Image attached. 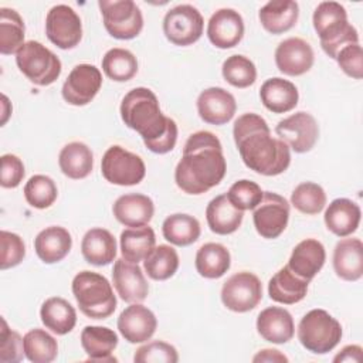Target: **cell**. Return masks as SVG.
<instances>
[{
  "instance_id": "obj_25",
  "label": "cell",
  "mask_w": 363,
  "mask_h": 363,
  "mask_svg": "<svg viewBox=\"0 0 363 363\" xmlns=\"http://www.w3.org/2000/svg\"><path fill=\"white\" fill-rule=\"evenodd\" d=\"M72 247V238L67 228L51 225L41 230L34 238V250L44 264L62 261Z\"/></svg>"
},
{
  "instance_id": "obj_51",
  "label": "cell",
  "mask_w": 363,
  "mask_h": 363,
  "mask_svg": "<svg viewBox=\"0 0 363 363\" xmlns=\"http://www.w3.org/2000/svg\"><path fill=\"white\" fill-rule=\"evenodd\" d=\"M362 360H363V349L359 345H347L333 357L335 363H342V362L359 363Z\"/></svg>"
},
{
  "instance_id": "obj_4",
  "label": "cell",
  "mask_w": 363,
  "mask_h": 363,
  "mask_svg": "<svg viewBox=\"0 0 363 363\" xmlns=\"http://www.w3.org/2000/svg\"><path fill=\"white\" fill-rule=\"evenodd\" d=\"M312 23L322 50L333 60L343 47L359 43L357 30L347 21L346 9L337 1L319 3Z\"/></svg>"
},
{
  "instance_id": "obj_43",
  "label": "cell",
  "mask_w": 363,
  "mask_h": 363,
  "mask_svg": "<svg viewBox=\"0 0 363 363\" xmlns=\"http://www.w3.org/2000/svg\"><path fill=\"white\" fill-rule=\"evenodd\" d=\"M223 78L235 88H248L257 79L254 62L241 54L230 55L221 67Z\"/></svg>"
},
{
  "instance_id": "obj_31",
  "label": "cell",
  "mask_w": 363,
  "mask_h": 363,
  "mask_svg": "<svg viewBox=\"0 0 363 363\" xmlns=\"http://www.w3.org/2000/svg\"><path fill=\"white\" fill-rule=\"evenodd\" d=\"M308 284L309 281L299 278L285 265L269 279L268 295L278 303L294 305L306 296Z\"/></svg>"
},
{
  "instance_id": "obj_37",
  "label": "cell",
  "mask_w": 363,
  "mask_h": 363,
  "mask_svg": "<svg viewBox=\"0 0 363 363\" xmlns=\"http://www.w3.org/2000/svg\"><path fill=\"white\" fill-rule=\"evenodd\" d=\"M162 233L166 241L177 247H187L196 242L201 228L196 217L184 213H176L164 218Z\"/></svg>"
},
{
  "instance_id": "obj_10",
  "label": "cell",
  "mask_w": 363,
  "mask_h": 363,
  "mask_svg": "<svg viewBox=\"0 0 363 363\" xmlns=\"http://www.w3.org/2000/svg\"><path fill=\"white\" fill-rule=\"evenodd\" d=\"M203 28V16L191 4L176 6L163 18V33L174 45L186 47L194 44L201 37Z\"/></svg>"
},
{
  "instance_id": "obj_28",
  "label": "cell",
  "mask_w": 363,
  "mask_h": 363,
  "mask_svg": "<svg viewBox=\"0 0 363 363\" xmlns=\"http://www.w3.org/2000/svg\"><path fill=\"white\" fill-rule=\"evenodd\" d=\"M81 252L88 264L95 267L109 265L116 257V240L105 228H91L82 237Z\"/></svg>"
},
{
  "instance_id": "obj_38",
  "label": "cell",
  "mask_w": 363,
  "mask_h": 363,
  "mask_svg": "<svg viewBox=\"0 0 363 363\" xmlns=\"http://www.w3.org/2000/svg\"><path fill=\"white\" fill-rule=\"evenodd\" d=\"M26 27L21 16L7 7L0 9V52L3 55L17 54L24 44Z\"/></svg>"
},
{
  "instance_id": "obj_27",
  "label": "cell",
  "mask_w": 363,
  "mask_h": 363,
  "mask_svg": "<svg viewBox=\"0 0 363 363\" xmlns=\"http://www.w3.org/2000/svg\"><path fill=\"white\" fill-rule=\"evenodd\" d=\"M259 98L262 105L272 113H285L298 105L299 92L291 81L274 77L261 85Z\"/></svg>"
},
{
  "instance_id": "obj_1",
  "label": "cell",
  "mask_w": 363,
  "mask_h": 363,
  "mask_svg": "<svg viewBox=\"0 0 363 363\" xmlns=\"http://www.w3.org/2000/svg\"><path fill=\"white\" fill-rule=\"evenodd\" d=\"M225 172L220 139L208 130H199L184 143L182 159L174 169V182L187 194H203L217 186Z\"/></svg>"
},
{
  "instance_id": "obj_19",
  "label": "cell",
  "mask_w": 363,
  "mask_h": 363,
  "mask_svg": "<svg viewBox=\"0 0 363 363\" xmlns=\"http://www.w3.org/2000/svg\"><path fill=\"white\" fill-rule=\"evenodd\" d=\"M207 37L210 43L221 50L233 48L244 37V20L233 9H220L208 20Z\"/></svg>"
},
{
  "instance_id": "obj_12",
  "label": "cell",
  "mask_w": 363,
  "mask_h": 363,
  "mask_svg": "<svg viewBox=\"0 0 363 363\" xmlns=\"http://www.w3.org/2000/svg\"><path fill=\"white\" fill-rule=\"evenodd\" d=\"M47 38L61 50L77 47L82 38V23L77 11L67 4L50 9L45 17Z\"/></svg>"
},
{
  "instance_id": "obj_45",
  "label": "cell",
  "mask_w": 363,
  "mask_h": 363,
  "mask_svg": "<svg viewBox=\"0 0 363 363\" xmlns=\"http://www.w3.org/2000/svg\"><path fill=\"white\" fill-rule=\"evenodd\" d=\"M225 194L230 203L235 208L245 211V210H254L259 204L264 191L255 182L242 179L235 182Z\"/></svg>"
},
{
  "instance_id": "obj_30",
  "label": "cell",
  "mask_w": 363,
  "mask_h": 363,
  "mask_svg": "<svg viewBox=\"0 0 363 363\" xmlns=\"http://www.w3.org/2000/svg\"><path fill=\"white\" fill-rule=\"evenodd\" d=\"M299 17V6L294 0H271L259 9L261 26L271 34H282L291 30Z\"/></svg>"
},
{
  "instance_id": "obj_46",
  "label": "cell",
  "mask_w": 363,
  "mask_h": 363,
  "mask_svg": "<svg viewBox=\"0 0 363 363\" xmlns=\"http://www.w3.org/2000/svg\"><path fill=\"white\" fill-rule=\"evenodd\" d=\"M177 360L176 347L163 340H152L142 345L133 356L135 363H176Z\"/></svg>"
},
{
  "instance_id": "obj_49",
  "label": "cell",
  "mask_w": 363,
  "mask_h": 363,
  "mask_svg": "<svg viewBox=\"0 0 363 363\" xmlns=\"http://www.w3.org/2000/svg\"><path fill=\"white\" fill-rule=\"evenodd\" d=\"M336 62L340 67V69L350 78L362 79L363 77V51L362 45L357 44H349L343 47L337 55Z\"/></svg>"
},
{
  "instance_id": "obj_22",
  "label": "cell",
  "mask_w": 363,
  "mask_h": 363,
  "mask_svg": "<svg viewBox=\"0 0 363 363\" xmlns=\"http://www.w3.org/2000/svg\"><path fill=\"white\" fill-rule=\"evenodd\" d=\"M259 336L271 343L282 345L289 342L295 333L292 315L281 306H269L259 312L257 318Z\"/></svg>"
},
{
  "instance_id": "obj_39",
  "label": "cell",
  "mask_w": 363,
  "mask_h": 363,
  "mask_svg": "<svg viewBox=\"0 0 363 363\" xmlns=\"http://www.w3.org/2000/svg\"><path fill=\"white\" fill-rule=\"evenodd\" d=\"M179 268L177 251L167 245L160 244L152 250V252L143 259V269L147 277L155 281H166L172 278Z\"/></svg>"
},
{
  "instance_id": "obj_13",
  "label": "cell",
  "mask_w": 363,
  "mask_h": 363,
  "mask_svg": "<svg viewBox=\"0 0 363 363\" xmlns=\"http://www.w3.org/2000/svg\"><path fill=\"white\" fill-rule=\"evenodd\" d=\"M252 221L257 233L262 238H277L288 225L289 203L277 193L264 191L259 204L254 208Z\"/></svg>"
},
{
  "instance_id": "obj_52",
  "label": "cell",
  "mask_w": 363,
  "mask_h": 363,
  "mask_svg": "<svg viewBox=\"0 0 363 363\" xmlns=\"http://www.w3.org/2000/svg\"><path fill=\"white\" fill-rule=\"evenodd\" d=\"M254 363H261V362H268V363H286L288 357L285 354H282L279 350L277 349H262L259 350L254 357H252Z\"/></svg>"
},
{
  "instance_id": "obj_34",
  "label": "cell",
  "mask_w": 363,
  "mask_h": 363,
  "mask_svg": "<svg viewBox=\"0 0 363 363\" xmlns=\"http://www.w3.org/2000/svg\"><path fill=\"white\" fill-rule=\"evenodd\" d=\"M121 254L129 262L143 261L155 248V231L149 225L129 227L121 233Z\"/></svg>"
},
{
  "instance_id": "obj_24",
  "label": "cell",
  "mask_w": 363,
  "mask_h": 363,
  "mask_svg": "<svg viewBox=\"0 0 363 363\" xmlns=\"http://www.w3.org/2000/svg\"><path fill=\"white\" fill-rule=\"evenodd\" d=\"M362 211L357 203L350 199H335L330 201L328 208L325 210V225L326 228L337 235V237H347L353 234L359 224H360Z\"/></svg>"
},
{
  "instance_id": "obj_17",
  "label": "cell",
  "mask_w": 363,
  "mask_h": 363,
  "mask_svg": "<svg viewBox=\"0 0 363 363\" xmlns=\"http://www.w3.org/2000/svg\"><path fill=\"white\" fill-rule=\"evenodd\" d=\"M112 281L121 299L128 303H140L149 294V285L142 268L123 258L115 261Z\"/></svg>"
},
{
  "instance_id": "obj_14",
  "label": "cell",
  "mask_w": 363,
  "mask_h": 363,
  "mask_svg": "<svg viewBox=\"0 0 363 363\" xmlns=\"http://www.w3.org/2000/svg\"><path fill=\"white\" fill-rule=\"evenodd\" d=\"M275 133L295 153H306L315 146L319 128L316 119L308 112H296L278 122Z\"/></svg>"
},
{
  "instance_id": "obj_47",
  "label": "cell",
  "mask_w": 363,
  "mask_h": 363,
  "mask_svg": "<svg viewBox=\"0 0 363 363\" xmlns=\"http://www.w3.org/2000/svg\"><path fill=\"white\" fill-rule=\"evenodd\" d=\"M0 245H1V255H0V268L9 269L18 265L26 257V245L23 238L6 230L0 233Z\"/></svg>"
},
{
  "instance_id": "obj_2",
  "label": "cell",
  "mask_w": 363,
  "mask_h": 363,
  "mask_svg": "<svg viewBox=\"0 0 363 363\" xmlns=\"http://www.w3.org/2000/svg\"><path fill=\"white\" fill-rule=\"evenodd\" d=\"M233 136L244 164L262 176L284 173L291 163V149L279 138H272L267 121L252 112L238 116Z\"/></svg>"
},
{
  "instance_id": "obj_50",
  "label": "cell",
  "mask_w": 363,
  "mask_h": 363,
  "mask_svg": "<svg viewBox=\"0 0 363 363\" xmlns=\"http://www.w3.org/2000/svg\"><path fill=\"white\" fill-rule=\"evenodd\" d=\"M26 170L23 160L11 153L1 156V170H0V184L4 189L17 187L24 179Z\"/></svg>"
},
{
  "instance_id": "obj_16",
  "label": "cell",
  "mask_w": 363,
  "mask_h": 363,
  "mask_svg": "<svg viewBox=\"0 0 363 363\" xmlns=\"http://www.w3.org/2000/svg\"><path fill=\"white\" fill-rule=\"evenodd\" d=\"M315 61V54L309 43L299 37H289L281 41L275 50V64L278 69L289 77H299L308 72Z\"/></svg>"
},
{
  "instance_id": "obj_35",
  "label": "cell",
  "mask_w": 363,
  "mask_h": 363,
  "mask_svg": "<svg viewBox=\"0 0 363 363\" xmlns=\"http://www.w3.org/2000/svg\"><path fill=\"white\" fill-rule=\"evenodd\" d=\"M58 164L67 177L74 180L85 179L94 167L92 150L82 142H71L61 149Z\"/></svg>"
},
{
  "instance_id": "obj_42",
  "label": "cell",
  "mask_w": 363,
  "mask_h": 363,
  "mask_svg": "<svg viewBox=\"0 0 363 363\" xmlns=\"http://www.w3.org/2000/svg\"><path fill=\"white\" fill-rule=\"evenodd\" d=\"M291 204L303 214H319L326 206V193L318 183L303 182L291 194Z\"/></svg>"
},
{
  "instance_id": "obj_41",
  "label": "cell",
  "mask_w": 363,
  "mask_h": 363,
  "mask_svg": "<svg viewBox=\"0 0 363 363\" xmlns=\"http://www.w3.org/2000/svg\"><path fill=\"white\" fill-rule=\"evenodd\" d=\"M24 356L33 363H50L58 354V343L44 329H31L24 337Z\"/></svg>"
},
{
  "instance_id": "obj_40",
  "label": "cell",
  "mask_w": 363,
  "mask_h": 363,
  "mask_svg": "<svg viewBox=\"0 0 363 363\" xmlns=\"http://www.w3.org/2000/svg\"><path fill=\"white\" fill-rule=\"evenodd\" d=\"M102 69L112 81L126 82L136 75L138 60L129 50L111 48L102 58Z\"/></svg>"
},
{
  "instance_id": "obj_20",
  "label": "cell",
  "mask_w": 363,
  "mask_h": 363,
  "mask_svg": "<svg viewBox=\"0 0 363 363\" xmlns=\"http://www.w3.org/2000/svg\"><path fill=\"white\" fill-rule=\"evenodd\" d=\"M196 104L199 116L210 125L230 122L237 111L235 98L221 86H211L201 91Z\"/></svg>"
},
{
  "instance_id": "obj_6",
  "label": "cell",
  "mask_w": 363,
  "mask_h": 363,
  "mask_svg": "<svg viewBox=\"0 0 363 363\" xmlns=\"http://www.w3.org/2000/svg\"><path fill=\"white\" fill-rule=\"evenodd\" d=\"M340 339V323L325 309L309 311L298 325V340L311 353H329L339 345Z\"/></svg>"
},
{
  "instance_id": "obj_21",
  "label": "cell",
  "mask_w": 363,
  "mask_h": 363,
  "mask_svg": "<svg viewBox=\"0 0 363 363\" xmlns=\"http://www.w3.org/2000/svg\"><path fill=\"white\" fill-rule=\"evenodd\" d=\"M326 261V251L320 241L315 238L302 240L295 245L288 261V268L302 279L312 281Z\"/></svg>"
},
{
  "instance_id": "obj_7",
  "label": "cell",
  "mask_w": 363,
  "mask_h": 363,
  "mask_svg": "<svg viewBox=\"0 0 363 363\" xmlns=\"http://www.w3.org/2000/svg\"><path fill=\"white\" fill-rule=\"evenodd\" d=\"M16 64L23 75L38 86L51 85L61 75L60 58L38 41H27L16 54Z\"/></svg>"
},
{
  "instance_id": "obj_3",
  "label": "cell",
  "mask_w": 363,
  "mask_h": 363,
  "mask_svg": "<svg viewBox=\"0 0 363 363\" xmlns=\"http://www.w3.org/2000/svg\"><path fill=\"white\" fill-rule=\"evenodd\" d=\"M119 111L123 123L140 135L150 152L164 155L174 149L177 125L172 118L163 115L153 91L145 86L130 89L123 96Z\"/></svg>"
},
{
  "instance_id": "obj_5",
  "label": "cell",
  "mask_w": 363,
  "mask_h": 363,
  "mask_svg": "<svg viewBox=\"0 0 363 363\" xmlns=\"http://www.w3.org/2000/svg\"><path fill=\"white\" fill-rule=\"evenodd\" d=\"M72 294L79 311L91 319H106L116 309L109 281L94 271H81L72 279Z\"/></svg>"
},
{
  "instance_id": "obj_36",
  "label": "cell",
  "mask_w": 363,
  "mask_h": 363,
  "mask_svg": "<svg viewBox=\"0 0 363 363\" xmlns=\"http://www.w3.org/2000/svg\"><path fill=\"white\" fill-rule=\"evenodd\" d=\"M194 264L203 278L217 279L230 269L231 255L223 244L206 242L197 250Z\"/></svg>"
},
{
  "instance_id": "obj_15",
  "label": "cell",
  "mask_w": 363,
  "mask_h": 363,
  "mask_svg": "<svg viewBox=\"0 0 363 363\" xmlns=\"http://www.w3.org/2000/svg\"><path fill=\"white\" fill-rule=\"evenodd\" d=\"M102 85L101 71L91 64H78L62 84V98L74 106L88 105L99 92Z\"/></svg>"
},
{
  "instance_id": "obj_53",
  "label": "cell",
  "mask_w": 363,
  "mask_h": 363,
  "mask_svg": "<svg viewBox=\"0 0 363 363\" xmlns=\"http://www.w3.org/2000/svg\"><path fill=\"white\" fill-rule=\"evenodd\" d=\"M10 113H11V104L9 102V98L3 94L1 95V126L7 122Z\"/></svg>"
},
{
  "instance_id": "obj_9",
  "label": "cell",
  "mask_w": 363,
  "mask_h": 363,
  "mask_svg": "<svg viewBox=\"0 0 363 363\" xmlns=\"http://www.w3.org/2000/svg\"><path fill=\"white\" fill-rule=\"evenodd\" d=\"M101 172L106 182L116 186L139 184L145 174L146 166L140 156L126 150L119 145L108 147L101 160Z\"/></svg>"
},
{
  "instance_id": "obj_8",
  "label": "cell",
  "mask_w": 363,
  "mask_h": 363,
  "mask_svg": "<svg viewBox=\"0 0 363 363\" xmlns=\"http://www.w3.org/2000/svg\"><path fill=\"white\" fill-rule=\"evenodd\" d=\"M105 30L118 40H132L143 28L140 9L132 0H99Z\"/></svg>"
},
{
  "instance_id": "obj_33",
  "label": "cell",
  "mask_w": 363,
  "mask_h": 363,
  "mask_svg": "<svg viewBox=\"0 0 363 363\" xmlns=\"http://www.w3.org/2000/svg\"><path fill=\"white\" fill-rule=\"evenodd\" d=\"M43 325L57 335L69 333L77 323V312L74 306L61 296L45 299L40 309Z\"/></svg>"
},
{
  "instance_id": "obj_32",
  "label": "cell",
  "mask_w": 363,
  "mask_h": 363,
  "mask_svg": "<svg viewBox=\"0 0 363 363\" xmlns=\"http://www.w3.org/2000/svg\"><path fill=\"white\" fill-rule=\"evenodd\" d=\"M206 218L213 233L228 235L235 233L241 225L244 211L235 208L227 199V194H220L207 204Z\"/></svg>"
},
{
  "instance_id": "obj_29",
  "label": "cell",
  "mask_w": 363,
  "mask_h": 363,
  "mask_svg": "<svg viewBox=\"0 0 363 363\" xmlns=\"http://www.w3.org/2000/svg\"><path fill=\"white\" fill-rule=\"evenodd\" d=\"M81 345L88 354L86 362H116L112 352L118 346V335L106 326H85L81 332Z\"/></svg>"
},
{
  "instance_id": "obj_11",
  "label": "cell",
  "mask_w": 363,
  "mask_h": 363,
  "mask_svg": "<svg viewBox=\"0 0 363 363\" xmlns=\"http://www.w3.org/2000/svg\"><path fill=\"white\" fill-rule=\"evenodd\" d=\"M262 299V284L259 278L247 271L231 275L221 288L223 305L237 313L252 311Z\"/></svg>"
},
{
  "instance_id": "obj_26",
  "label": "cell",
  "mask_w": 363,
  "mask_h": 363,
  "mask_svg": "<svg viewBox=\"0 0 363 363\" xmlns=\"http://www.w3.org/2000/svg\"><path fill=\"white\" fill-rule=\"evenodd\" d=\"M333 269L343 281H359L363 275V244L359 238H343L333 250Z\"/></svg>"
},
{
  "instance_id": "obj_23",
  "label": "cell",
  "mask_w": 363,
  "mask_h": 363,
  "mask_svg": "<svg viewBox=\"0 0 363 363\" xmlns=\"http://www.w3.org/2000/svg\"><path fill=\"white\" fill-rule=\"evenodd\" d=\"M115 218L126 227L147 225L155 213L150 197L140 193H129L116 199L112 206Z\"/></svg>"
},
{
  "instance_id": "obj_48",
  "label": "cell",
  "mask_w": 363,
  "mask_h": 363,
  "mask_svg": "<svg viewBox=\"0 0 363 363\" xmlns=\"http://www.w3.org/2000/svg\"><path fill=\"white\" fill-rule=\"evenodd\" d=\"M24 342L23 337L11 330L4 318H1L0 328V362L1 363H17L23 360Z\"/></svg>"
},
{
  "instance_id": "obj_18",
  "label": "cell",
  "mask_w": 363,
  "mask_h": 363,
  "mask_svg": "<svg viewBox=\"0 0 363 363\" xmlns=\"http://www.w3.org/2000/svg\"><path fill=\"white\" fill-rule=\"evenodd\" d=\"M118 330L129 343L147 342L156 332L157 319L155 313L142 303H132L118 318Z\"/></svg>"
},
{
  "instance_id": "obj_44",
  "label": "cell",
  "mask_w": 363,
  "mask_h": 363,
  "mask_svg": "<svg viewBox=\"0 0 363 363\" xmlns=\"http://www.w3.org/2000/svg\"><path fill=\"white\" fill-rule=\"evenodd\" d=\"M58 190L55 182L45 174H34L24 186L26 201L34 208H48L57 200Z\"/></svg>"
}]
</instances>
